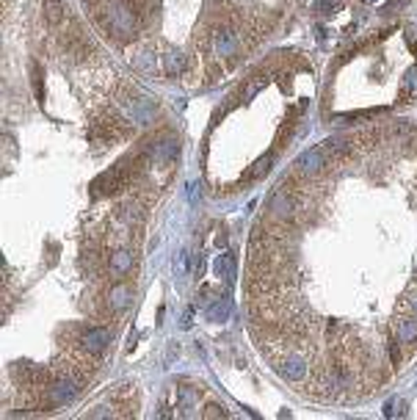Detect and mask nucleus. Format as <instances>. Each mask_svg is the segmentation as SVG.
<instances>
[{"label": "nucleus", "instance_id": "1", "mask_svg": "<svg viewBox=\"0 0 417 420\" xmlns=\"http://www.w3.org/2000/svg\"><path fill=\"white\" fill-rule=\"evenodd\" d=\"M95 11H97L99 25L111 33L114 39H122V42L135 39L138 23H141V20H138V14L130 8L125 0H108V3L97 6Z\"/></svg>", "mask_w": 417, "mask_h": 420}, {"label": "nucleus", "instance_id": "5", "mask_svg": "<svg viewBox=\"0 0 417 420\" xmlns=\"http://www.w3.org/2000/svg\"><path fill=\"white\" fill-rule=\"evenodd\" d=\"M296 210H298V199H296V194L288 191L285 186L277 188L274 196H271V216H274L277 222H288V219H293Z\"/></svg>", "mask_w": 417, "mask_h": 420}, {"label": "nucleus", "instance_id": "9", "mask_svg": "<svg viewBox=\"0 0 417 420\" xmlns=\"http://www.w3.org/2000/svg\"><path fill=\"white\" fill-rule=\"evenodd\" d=\"M323 163H326V152H323V150H307V152L296 161V172L304 174V177H315L323 169Z\"/></svg>", "mask_w": 417, "mask_h": 420}, {"label": "nucleus", "instance_id": "11", "mask_svg": "<svg viewBox=\"0 0 417 420\" xmlns=\"http://www.w3.org/2000/svg\"><path fill=\"white\" fill-rule=\"evenodd\" d=\"M186 69H188L186 53H180V50H169V53L163 56V72H166L169 78H180Z\"/></svg>", "mask_w": 417, "mask_h": 420}, {"label": "nucleus", "instance_id": "2", "mask_svg": "<svg viewBox=\"0 0 417 420\" xmlns=\"http://www.w3.org/2000/svg\"><path fill=\"white\" fill-rule=\"evenodd\" d=\"M144 152L155 166H171L180 155V144L174 136H158V138H150L144 144Z\"/></svg>", "mask_w": 417, "mask_h": 420}, {"label": "nucleus", "instance_id": "17", "mask_svg": "<svg viewBox=\"0 0 417 420\" xmlns=\"http://www.w3.org/2000/svg\"><path fill=\"white\" fill-rule=\"evenodd\" d=\"M404 412H406V401H404V398H392V401H387V407H385L387 418H398V415H404Z\"/></svg>", "mask_w": 417, "mask_h": 420}, {"label": "nucleus", "instance_id": "19", "mask_svg": "<svg viewBox=\"0 0 417 420\" xmlns=\"http://www.w3.org/2000/svg\"><path fill=\"white\" fill-rule=\"evenodd\" d=\"M337 3L340 0H318V8H321V14H329L332 8H337Z\"/></svg>", "mask_w": 417, "mask_h": 420}, {"label": "nucleus", "instance_id": "21", "mask_svg": "<svg viewBox=\"0 0 417 420\" xmlns=\"http://www.w3.org/2000/svg\"><path fill=\"white\" fill-rule=\"evenodd\" d=\"M205 415H207V418H226V412H222V407H216V404H210Z\"/></svg>", "mask_w": 417, "mask_h": 420}, {"label": "nucleus", "instance_id": "4", "mask_svg": "<svg viewBox=\"0 0 417 420\" xmlns=\"http://www.w3.org/2000/svg\"><path fill=\"white\" fill-rule=\"evenodd\" d=\"M111 343V332L105 326H86L78 335V349L86 356H99Z\"/></svg>", "mask_w": 417, "mask_h": 420}, {"label": "nucleus", "instance_id": "13", "mask_svg": "<svg viewBox=\"0 0 417 420\" xmlns=\"http://www.w3.org/2000/svg\"><path fill=\"white\" fill-rule=\"evenodd\" d=\"M42 11H44V20H47L50 25H61V20H64V6H61V0H44Z\"/></svg>", "mask_w": 417, "mask_h": 420}, {"label": "nucleus", "instance_id": "23", "mask_svg": "<svg viewBox=\"0 0 417 420\" xmlns=\"http://www.w3.org/2000/svg\"><path fill=\"white\" fill-rule=\"evenodd\" d=\"M362 3H376V0H362Z\"/></svg>", "mask_w": 417, "mask_h": 420}, {"label": "nucleus", "instance_id": "16", "mask_svg": "<svg viewBox=\"0 0 417 420\" xmlns=\"http://www.w3.org/2000/svg\"><path fill=\"white\" fill-rule=\"evenodd\" d=\"M417 95V64L409 66L406 69V75H404V86H401V97H415Z\"/></svg>", "mask_w": 417, "mask_h": 420}, {"label": "nucleus", "instance_id": "6", "mask_svg": "<svg viewBox=\"0 0 417 420\" xmlns=\"http://www.w3.org/2000/svg\"><path fill=\"white\" fill-rule=\"evenodd\" d=\"M277 373L282 379H288V382H301V379H307L310 365H307V359L301 354H288L277 362Z\"/></svg>", "mask_w": 417, "mask_h": 420}, {"label": "nucleus", "instance_id": "15", "mask_svg": "<svg viewBox=\"0 0 417 420\" xmlns=\"http://www.w3.org/2000/svg\"><path fill=\"white\" fill-rule=\"evenodd\" d=\"M271 163H274V155H271V152H268V155H262V158H260V161H257L255 166H252V169L243 174V180L255 183V180H260V177H265V172L271 169Z\"/></svg>", "mask_w": 417, "mask_h": 420}, {"label": "nucleus", "instance_id": "22", "mask_svg": "<svg viewBox=\"0 0 417 420\" xmlns=\"http://www.w3.org/2000/svg\"><path fill=\"white\" fill-rule=\"evenodd\" d=\"M412 313H415V318H417V301H412Z\"/></svg>", "mask_w": 417, "mask_h": 420}, {"label": "nucleus", "instance_id": "18", "mask_svg": "<svg viewBox=\"0 0 417 420\" xmlns=\"http://www.w3.org/2000/svg\"><path fill=\"white\" fill-rule=\"evenodd\" d=\"M404 39H406V44H409V50L417 56V25L415 23H409L406 28H404Z\"/></svg>", "mask_w": 417, "mask_h": 420}, {"label": "nucleus", "instance_id": "12", "mask_svg": "<svg viewBox=\"0 0 417 420\" xmlns=\"http://www.w3.org/2000/svg\"><path fill=\"white\" fill-rule=\"evenodd\" d=\"M265 83H268V75H255V78H249V80L241 86V95H238V100H241V102L255 100L257 95L265 89Z\"/></svg>", "mask_w": 417, "mask_h": 420}, {"label": "nucleus", "instance_id": "7", "mask_svg": "<svg viewBox=\"0 0 417 420\" xmlns=\"http://www.w3.org/2000/svg\"><path fill=\"white\" fill-rule=\"evenodd\" d=\"M105 268H108V274H111L114 280H125L128 274H133V268H135V255H133L130 249H114V252L108 255Z\"/></svg>", "mask_w": 417, "mask_h": 420}, {"label": "nucleus", "instance_id": "14", "mask_svg": "<svg viewBox=\"0 0 417 420\" xmlns=\"http://www.w3.org/2000/svg\"><path fill=\"white\" fill-rule=\"evenodd\" d=\"M205 316H207L210 321H226V316H229V299H226V296L216 299V301L205 310Z\"/></svg>", "mask_w": 417, "mask_h": 420}, {"label": "nucleus", "instance_id": "10", "mask_svg": "<svg viewBox=\"0 0 417 420\" xmlns=\"http://www.w3.org/2000/svg\"><path fill=\"white\" fill-rule=\"evenodd\" d=\"M395 340L401 346H415L417 343V318L415 316H404L401 321H395Z\"/></svg>", "mask_w": 417, "mask_h": 420}, {"label": "nucleus", "instance_id": "8", "mask_svg": "<svg viewBox=\"0 0 417 420\" xmlns=\"http://www.w3.org/2000/svg\"><path fill=\"white\" fill-rule=\"evenodd\" d=\"M130 299H133V291H130L128 282L116 280V285L108 291V313L111 316H119L130 307Z\"/></svg>", "mask_w": 417, "mask_h": 420}, {"label": "nucleus", "instance_id": "20", "mask_svg": "<svg viewBox=\"0 0 417 420\" xmlns=\"http://www.w3.org/2000/svg\"><path fill=\"white\" fill-rule=\"evenodd\" d=\"M114 415H116V412H111L108 407H97V409L92 412V415H89V418H114Z\"/></svg>", "mask_w": 417, "mask_h": 420}, {"label": "nucleus", "instance_id": "3", "mask_svg": "<svg viewBox=\"0 0 417 420\" xmlns=\"http://www.w3.org/2000/svg\"><path fill=\"white\" fill-rule=\"evenodd\" d=\"M205 47L213 59H235L238 56V33H232L229 28H216L207 33Z\"/></svg>", "mask_w": 417, "mask_h": 420}]
</instances>
